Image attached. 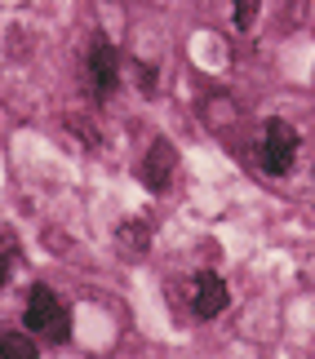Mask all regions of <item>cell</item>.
I'll list each match as a JSON object with an SVG mask.
<instances>
[{
  "label": "cell",
  "mask_w": 315,
  "mask_h": 359,
  "mask_svg": "<svg viewBox=\"0 0 315 359\" xmlns=\"http://www.w3.org/2000/svg\"><path fill=\"white\" fill-rule=\"evenodd\" d=\"M257 9H262V0H231V18H236L240 32H249V27H253Z\"/></svg>",
  "instance_id": "9c48e42d"
},
{
  "label": "cell",
  "mask_w": 315,
  "mask_h": 359,
  "mask_svg": "<svg viewBox=\"0 0 315 359\" xmlns=\"http://www.w3.org/2000/svg\"><path fill=\"white\" fill-rule=\"evenodd\" d=\"M125 53H120L112 40H93L89 45V58H85V85H89V93H93V102H107L112 93L120 89V80H125Z\"/></svg>",
  "instance_id": "3957f363"
},
{
  "label": "cell",
  "mask_w": 315,
  "mask_h": 359,
  "mask_svg": "<svg viewBox=\"0 0 315 359\" xmlns=\"http://www.w3.org/2000/svg\"><path fill=\"white\" fill-rule=\"evenodd\" d=\"M147 244H152V231L142 222H125L116 231V253H125L129 262H142L147 257Z\"/></svg>",
  "instance_id": "8992f818"
},
{
  "label": "cell",
  "mask_w": 315,
  "mask_h": 359,
  "mask_svg": "<svg viewBox=\"0 0 315 359\" xmlns=\"http://www.w3.org/2000/svg\"><path fill=\"white\" fill-rule=\"evenodd\" d=\"M297 147H302V137H297L293 124L284 116H271L262 124V142H257V164H262V173L284 177L293 169V160H297Z\"/></svg>",
  "instance_id": "7a4b0ae2"
},
{
  "label": "cell",
  "mask_w": 315,
  "mask_h": 359,
  "mask_svg": "<svg viewBox=\"0 0 315 359\" xmlns=\"http://www.w3.org/2000/svg\"><path fill=\"white\" fill-rule=\"evenodd\" d=\"M22 262V244H18V236H13L9 226H0V288L9 284V275H13V266Z\"/></svg>",
  "instance_id": "52a82bcc"
},
{
  "label": "cell",
  "mask_w": 315,
  "mask_h": 359,
  "mask_svg": "<svg viewBox=\"0 0 315 359\" xmlns=\"http://www.w3.org/2000/svg\"><path fill=\"white\" fill-rule=\"evenodd\" d=\"M0 359H40L32 333H0Z\"/></svg>",
  "instance_id": "ba28073f"
},
{
  "label": "cell",
  "mask_w": 315,
  "mask_h": 359,
  "mask_svg": "<svg viewBox=\"0 0 315 359\" xmlns=\"http://www.w3.org/2000/svg\"><path fill=\"white\" fill-rule=\"evenodd\" d=\"M173 173H177V151L169 137H156L152 147L142 151V160H138V182L147 191H156V196H164L173 182Z\"/></svg>",
  "instance_id": "277c9868"
},
{
  "label": "cell",
  "mask_w": 315,
  "mask_h": 359,
  "mask_svg": "<svg viewBox=\"0 0 315 359\" xmlns=\"http://www.w3.org/2000/svg\"><path fill=\"white\" fill-rule=\"evenodd\" d=\"M22 328L32 337H40L45 346H67L72 341V306L53 293L49 284H32L27 288V306H22Z\"/></svg>",
  "instance_id": "6da1fadb"
},
{
  "label": "cell",
  "mask_w": 315,
  "mask_h": 359,
  "mask_svg": "<svg viewBox=\"0 0 315 359\" xmlns=\"http://www.w3.org/2000/svg\"><path fill=\"white\" fill-rule=\"evenodd\" d=\"M231 306V288L217 271H196L191 275V315L196 320H217Z\"/></svg>",
  "instance_id": "5b68a950"
},
{
  "label": "cell",
  "mask_w": 315,
  "mask_h": 359,
  "mask_svg": "<svg viewBox=\"0 0 315 359\" xmlns=\"http://www.w3.org/2000/svg\"><path fill=\"white\" fill-rule=\"evenodd\" d=\"M129 67H133V80H138V89L147 93V98H152V93H156V80H160V76H156V67H152V62H138V58H133Z\"/></svg>",
  "instance_id": "30bf717a"
}]
</instances>
